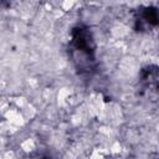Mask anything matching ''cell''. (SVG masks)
Returning a JSON list of instances; mask_svg holds the SVG:
<instances>
[{
    "label": "cell",
    "mask_w": 159,
    "mask_h": 159,
    "mask_svg": "<svg viewBox=\"0 0 159 159\" xmlns=\"http://www.w3.org/2000/svg\"><path fill=\"white\" fill-rule=\"evenodd\" d=\"M70 50L72 61L80 72H89L96 63V42L87 26L77 25L71 31Z\"/></svg>",
    "instance_id": "1"
},
{
    "label": "cell",
    "mask_w": 159,
    "mask_h": 159,
    "mask_svg": "<svg viewBox=\"0 0 159 159\" xmlns=\"http://www.w3.org/2000/svg\"><path fill=\"white\" fill-rule=\"evenodd\" d=\"M158 22H159L158 10H157V7H153V6H147V7L140 9L135 17V24H137L138 31L153 29L158 25Z\"/></svg>",
    "instance_id": "2"
},
{
    "label": "cell",
    "mask_w": 159,
    "mask_h": 159,
    "mask_svg": "<svg viewBox=\"0 0 159 159\" xmlns=\"http://www.w3.org/2000/svg\"><path fill=\"white\" fill-rule=\"evenodd\" d=\"M142 82L149 83V87H157L158 83V71L157 67H147L142 71Z\"/></svg>",
    "instance_id": "3"
}]
</instances>
